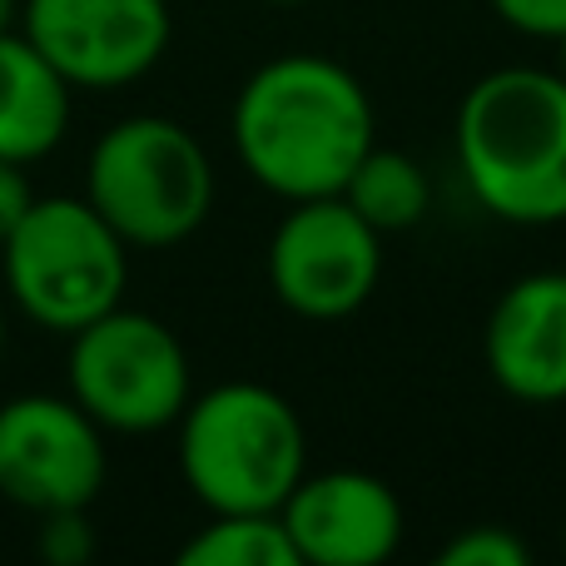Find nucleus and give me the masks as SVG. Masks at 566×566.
<instances>
[{
  "label": "nucleus",
  "instance_id": "nucleus-1",
  "mask_svg": "<svg viewBox=\"0 0 566 566\" xmlns=\"http://www.w3.org/2000/svg\"><path fill=\"white\" fill-rule=\"evenodd\" d=\"M234 155L254 185L289 199L343 195L358 159L373 149L368 90L348 65L328 55H274L234 95Z\"/></svg>",
  "mask_w": 566,
  "mask_h": 566
},
{
  "label": "nucleus",
  "instance_id": "nucleus-2",
  "mask_svg": "<svg viewBox=\"0 0 566 566\" xmlns=\"http://www.w3.org/2000/svg\"><path fill=\"white\" fill-rule=\"evenodd\" d=\"M472 199L522 229L566 224V75L502 65L462 95L452 125Z\"/></svg>",
  "mask_w": 566,
  "mask_h": 566
},
{
  "label": "nucleus",
  "instance_id": "nucleus-3",
  "mask_svg": "<svg viewBox=\"0 0 566 566\" xmlns=\"http://www.w3.org/2000/svg\"><path fill=\"white\" fill-rule=\"evenodd\" d=\"M179 478L209 512H279L308 472V432L283 392L219 382L179 412Z\"/></svg>",
  "mask_w": 566,
  "mask_h": 566
},
{
  "label": "nucleus",
  "instance_id": "nucleus-4",
  "mask_svg": "<svg viewBox=\"0 0 566 566\" xmlns=\"http://www.w3.org/2000/svg\"><path fill=\"white\" fill-rule=\"evenodd\" d=\"M85 199L129 249H175L214 209V165L179 119L129 115L90 145Z\"/></svg>",
  "mask_w": 566,
  "mask_h": 566
},
{
  "label": "nucleus",
  "instance_id": "nucleus-5",
  "mask_svg": "<svg viewBox=\"0 0 566 566\" xmlns=\"http://www.w3.org/2000/svg\"><path fill=\"white\" fill-rule=\"evenodd\" d=\"M0 274L35 328L70 338L125 303L129 244L95 214L90 199L35 195L25 219L0 244Z\"/></svg>",
  "mask_w": 566,
  "mask_h": 566
},
{
  "label": "nucleus",
  "instance_id": "nucleus-6",
  "mask_svg": "<svg viewBox=\"0 0 566 566\" xmlns=\"http://www.w3.org/2000/svg\"><path fill=\"white\" fill-rule=\"evenodd\" d=\"M70 398L105 432L145 438L175 428L195 398L189 353L169 323L139 308H109L80 333H70L65 358Z\"/></svg>",
  "mask_w": 566,
  "mask_h": 566
},
{
  "label": "nucleus",
  "instance_id": "nucleus-7",
  "mask_svg": "<svg viewBox=\"0 0 566 566\" xmlns=\"http://www.w3.org/2000/svg\"><path fill=\"white\" fill-rule=\"evenodd\" d=\"M382 234L343 195L298 199L269 239V289L289 313L333 323L378 293Z\"/></svg>",
  "mask_w": 566,
  "mask_h": 566
},
{
  "label": "nucleus",
  "instance_id": "nucleus-8",
  "mask_svg": "<svg viewBox=\"0 0 566 566\" xmlns=\"http://www.w3.org/2000/svg\"><path fill=\"white\" fill-rule=\"evenodd\" d=\"M105 428L75 398L20 392L0 402V497L25 512L90 507L105 488Z\"/></svg>",
  "mask_w": 566,
  "mask_h": 566
},
{
  "label": "nucleus",
  "instance_id": "nucleus-9",
  "mask_svg": "<svg viewBox=\"0 0 566 566\" xmlns=\"http://www.w3.org/2000/svg\"><path fill=\"white\" fill-rule=\"evenodd\" d=\"M20 30L70 90H125L165 60L175 20L165 0H20Z\"/></svg>",
  "mask_w": 566,
  "mask_h": 566
},
{
  "label": "nucleus",
  "instance_id": "nucleus-10",
  "mask_svg": "<svg viewBox=\"0 0 566 566\" xmlns=\"http://www.w3.org/2000/svg\"><path fill=\"white\" fill-rule=\"evenodd\" d=\"M303 566H382L402 547V502L358 468L303 472L279 507Z\"/></svg>",
  "mask_w": 566,
  "mask_h": 566
},
{
  "label": "nucleus",
  "instance_id": "nucleus-11",
  "mask_svg": "<svg viewBox=\"0 0 566 566\" xmlns=\"http://www.w3.org/2000/svg\"><path fill=\"white\" fill-rule=\"evenodd\" d=\"M482 363L507 398L532 408L566 402V269H537L497 293Z\"/></svg>",
  "mask_w": 566,
  "mask_h": 566
},
{
  "label": "nucleus",
  "instance_id": "nucleus-12",
  "mask_svg": "<svg viewBox=\"0 0 566 566\" xmlns=\"http://www.w3.org/2000/svg\"><path fill=\"white\" fill-rule=\"evenodd\" d=\"M75 90L25 40V30L0 35V159L35 165L60 149L70 129Z\"/></svg>",
  "mask_w": 566,
  "mask_h": 566
},
{
  "label": "nucleus",
  "instance_id": "nucleus-13",
  "mask_svg": "<svg viewBox=\"0 0 566 566\" xmlns=\"http://www.w3.org/2000/svg\"><path fill=\"white\" fill-rule=\"evenodd\" d=\"M343 199L368 219L378 234H402V229H418L432 209V185L428 169L418 165L402 149H378L358 159V169L343 185Z\"/></svg>",
  "mask_w": 566,
  "mask_h": 566
},
{
  "label": "nucleus",
  "instance_id": "nucleus-14",
  "mask_svg": "<svg viewBox=\"0 0 566 566\" xmlns=\"http://www.w3.org/2000/svg\"><path fill=\"white\" fill-rule=\"evenodd\" d=\"M179 566H303L279 512H209L179 547Z\"/></svg>",
  "mask_w": 566,
  "mask_h": 566
},
{
  "label": "nucleus",
  "instance_id": "nucleus-15",
  "mask_svg": "<svg viewBox=\"0 0 566 566\" xmlns=\"http://www.w3.org/2000/svg\"><path fill=\"white\" fill-rule=\"evenodd\" d=\"M527 542L512 527H492V522H478V527H462L458 537L442 542L438 566H527Z\"/></svg>",
  "mask_w": 566,
  "mask_h": 566
},
{
  "label": "nucleus",
  "instance_id": "nucleus-16",
  "mask_svg": "<svg viewBox=\"0 0 566 566\" xmlns=\"http://www.w3.org/2000/svg\"><path fill=\"white\" fill-rule=\"evenodd\" d=\"M90 507H55V512H40V537L35 552L50 566H85L95 557V527L85 517Z\"/></svg>",
  "mask_w": 566,
  "mask_h": 566
},
{
  "label": "nucleus",
  "instance_id": "nucleus-17",
  "mask_svg": "<svg viewBox=\"0 0 566 566\" xmlns=\"http://www.w3.org/2000/svg\"><path fill=\"white\" fill-rule=\"evenodd\" d=\"M497 10V20H507L512 30L537 40H557L566 30V0H488Z\"/></svg>",
  "mask_w": 566,
  "mask_h": 566
},
{
  "label": "nucleus",
  "instance_id": "nucleus-18",
  "mask_svg": "<svg viewBox=\"0 0 566 566\" xmlns=\"http://www.w3.org/2000/svg\"><path fill=\"white\" fill-rule=\"evenodd\" d=\"M30 205H35V189H30L25 165H15V159H0V244H6L10 229L25 219Z\"/></svg>",
  "mask_w": 566,
  "mask_h": 566
},
{
  "label": "nucleus",
  "instance_id": "nucleus-19",
  "mask_svg": "<svg viewBox=\"0 0 566 566\" xmlns=\"http://www.w3.org/2000/svg\"><path fill=\"white\" fill-rule=\"evenodd\" d=\"M20 30V0H0V35Z\"/></svg>",
  "mask_w": 566,
  "mask_h": 566
},
{
  "label": "nucleus",
  "instance_id": "nucleus-20",
  "mask_svg": "<svg viewBox=\"0 0 566 566\" xmlns=\"http://www.w3.org/2000/svg\"><path fill=\"white\" fill-rule=\"evenodd\" d=\"M552 45H557V70H562V75H566V30H562V35H557V40H552Z\"/></svg>",
  "mask_w": 566,
  "mask_h": 566
},
{
  "label": "nucleus",
  "instance_id": "nucleus-21",
  "mask_svg": "<svg viewBox=\"0 0 566 566\" xmlns=\"http://www.w3.org/2000/svg\"><path fill=\"white\" fill-rule=\"evenodd\" d=\"M264 6H308V0H264Z\"/></svg>",
  "mask_w": 566,
  "mask_h": 566
},
{
  "label": "nucleus",
  "instance_id": "nucleus-22",
  "mask_svg": "<svg viewBox=\"0 0 566 566\" xmlns=\"http://www.w3.org/2000/svg\"><path fill=\"white\" fill-rule=\"evenodd\" d=\"M0 353H6V308H0Z\"/></svg>",
  "mask_w": 566,
  "mask_h": 566
},
{
  "label": "nucleus",
  "instance_id": "nucleus-23",
  "mask_svg": "<svg viewBox=\"0 0 566 566\" xmlns=\"http://www.w3.org/2000/svg\"><path fill=\"white\" fill-rule=\"evenodd\" d=\"M562 552H566V527H562Z\"/></svg>",
  "mask_w": 566,
  "mask_h": 566
}]
</instances>
